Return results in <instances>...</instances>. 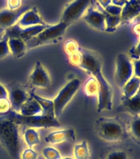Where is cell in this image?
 I'll list each match as a JSON object with an SVG mask.
<instances>
[{
    "instance_id": "cell-15",
    "label": "cell",
    "mask_w": 140,
    "mask_h": 159,
    "mask_svg": "<svg viewBox=\"0 0 140 159\" xmlns=\"http://www.w3.org/2000/svg\"><path fill=\"white\" fill-rule=\"evenodd\" d=\"M117 110L128 113L133 117L140 116V89L133 97L121 99V104Z\"/></svg>"
},
{
    "instance_id": "cell-7",
    "label": "cell",
    "mask_w": 140,
    "mask_h": 159,
    "mask_svg": "<svg viewBox=\"0 0 140 159\" xmlns=\"http://www.w3.org/2000/svg\"><path fill=\"white\" fill-rule=\"evenodd\" d=\"M134 76L133 61L125 53H120L116 57L115 81L119 88L122 89L126 82Z\"/></svg>"
},
{
    "instance_id": "cell-12",
    "label": "cell",
    "mask_w": 140,
    "mask_h": 159,
    "mask_svg": "<svg viewBox=\"0 0 140 159\" xmlns=\"http://www.w3.org/2000/svg\"><path fill=\"white\" fill-rule=\"evenodd\" d=\"M31 7L30 5H26L15 10H10L8 8L0 11V27L7 29L17 24L20 17Z\"/></svg>"
},
{
    "instance_id": "cell-32",
    "label": "cell",
    "mask_w": 140,
    "mask_h": 159,
    "mask_svg": "<svg viewBox=\"0 0 140 159\" xmlns=\"http://www.w3.org/2000/svg\"><path fill=\"white\" fill-rule=\"evenodd\" d=\"M129 56L131 59H140V41L138 42V44L134 46V47H133L129 50Z\"/></svg>"
},
{
    "instance_id": "cell-35",
    "label": "cell",
    "mask_w": 140,
    "mask_h": 159,
    "mask_svg": "<svg viewBox=\"0 0 140 159\" xmlns=\"http://www.w3.org/2000/svg\"><path fill=\"white\" fill-rule=\"evenodd\" d=\"M8 7L10 10H15L21 7V0H8Z\"/></svg>"
},
{
    "instance_id": "cell-5",
    "label": "cell",
    "mask_w": 140,
    "mask_h": 159,
    "mask_svg": "<svg viewBox=\"0 0 140 159\" xmlns=\"http://www.w3.org/2000/svg\"><path fill=\"white\" fill-rule=\"evenodd\" d=\"M69 26V23L60 22L53 26H47L43 31L26 42L27 49H32L42 45L57 42L61 39Z\"/></svg>"
},
{
    "instance_id": "cell-9",
    "label": "cell",
    "mask_w": 140,
    "mask_h": 159,
    "mask_svg": "<svg viewBox=\"0 0 140 159\" xmlns=\"http://www.w3.org/2000/svg\"><path fill=\"white\" fill-rule=\"evenodd\" d=\"M46 27V25H39L30 27H21L17 24H15L6 30L4 36L7 38H18L25 42H27Z\"/></svg>"
},
{
    "instance_id": "cell-31",
    "label": "cell",
    "mask_w": 140,
    "mask_h": 159,
    "mask_svg": "<svg viewBox=\"0 0 140 159\" xmlns=\"http://www.w3.org/2000/svg\"><path fill=\"white\" fill-rule=\"evenodd\" d=\"M21 159H38V153L32 148L26 149L21 154Z\"/></svg>"
},
{
    "instance_id": "cell-19",
    "label": "cell",
    "mask_w": 140,
    "mask_h": 159,
    "mask_svg": "<svg viewBox=\"0 0 140 159\" xmlns=\"http://www.w3.org/2000/svg\"><path fill=\"white\" fill-rule=\"evenodd\" d=\"M140 89V78L137 76L131 77L122 87V99H129L133 97Z\"/></svg>"
},
{
    "instance_id": "cell-4",
    "label": "cell",
    "mask_w": 140,
    "mask_h": 159,
    "mask_svg": "<svg viewBox=\"0 0 140 159\" xmlns=\"http://www.w3.org/2000/svg\"><path fill=\"white\" fill-rule=\"evenodd\" d=\"M0 144L12 159H21L22 144L19 126L2 117H0Z\"/></svg>"
},
{
    "instance_id": "cell-24",
    "label": "cell",
    "mask_w": 140,
    "mask_h": 159,
    "mask_svg": "<svg viewBox=\"0 0 140 159\" xmlns=\"http://www.w3.org/2000/svg\"><path fill=\"white\" fill-rule=\"evenodd\" d=\"M24 140L26 143L30 147L32 148L35 145L40 143V139L39 134L35 129L28 128L24 133Z\"/></svg>"
},
{
    "instance_id": "cell-29",
    "label": "cell",
    "mask_w": 140,
    "mask_h": 159,
    "mask_svg": "<svg viewBox=\"0 0 140 159\" xmlns=\"http://www.w3.org/2000/svg\"><path fill=\"white\" fill-rule=\"evenodd\" d=\"M79 46L78 45L75 41L74 40H70L69 42H67L65 44H64V50H65V52L66 53L69 55H71V54H74L75 52H78L79 51Z\"/></svg>"
},
{
    "instance_id": "cell-20",
    "label": "cell",
    "mask_w": 140,
    "mask_h": 159,
    "mask_svg": "<svg viewBox=\"0 0 140 159\" xmlns=\"http://www.w3.org/2000/svg\"><path fill=\"white\" fill-rule=\"evenodd\" d=\"M7 44L10 52L17 58L23 57L27 49L26 42L18 38H8Z\"/></svg>"
},
{
    "instance_id": "cell-33",
    "label": "cell",
    "mask_w": 140,
    "mask_h": 159,
    "mask_svg": "<svg viewBox=\"0 0 140 159\" xmlns=\"http://www.w3.org/2000/svg\"><path fill=\"white\" fill-rule=\"evenodd\" d=\"M11 109V104L7 99H0V114H4Z\"/></svg>"
},
{
    "instance_id": "cell-26",
    "label": "cell",
    "mask_w": 140,
    "mask_h": 159,
    "mask_svg": "<svg viewBox=\"0 0 140 159\" xmlns=\"http://www.w3.org/2000/svg\"><path fill=\"white\" fill-rule=\"evenodd\" d=\"M85 93L87 96H95V95H98L99 89V84L97 80H96L94 77L89 78V80L87 81L85 84Z\"/></svg>"
},
{
    "instance_id": "cell-36",
    "label": "cell",
    "mask_w": 140,
    "mask_h": 159,
    "mask_svg": "<svg viewBox=\"0 0 140 159\" xmlns=\"http://www.w3.org/2000/svg\"><path fill=\"white\" fill-rule=\"evenodd\" d=\"M7 99V90L1 83H0V99Z\"/></svg>"
},
{
    "instance_id": "cell-40",
    "label": "cell",
    "mask_w": 140,
    "mask_h": 159,
    "mask_svg": "<svg viewBox=\"0 0 140 159\" xmlns=\"http://www.w3.org/2000/svg\"><path fill=\"white\" fill-rule=\"evenodd\" d=\"M63 159H73L72 157H65V158H63Z\"/></svg>"
},
{
    "instance_id": "cell-17",
    "label": "cell",
    "mask_w": 140,
    "mask_h": 159,
    "mask_svg": "<svg viewBox=\"0 0 140 159\" xmlns=\"http://www.w3.org/2000/svg\"><path fill=\"white\" fill-rule=\"evenodd\" d=\"M21 27H30L39 25H45L36 7H31L23 13L17 23Z\"/></svg>"
},
{
    "instance_id": "cell-14",
    "label": "cell",
    "mask_w": 140,
    "mask_h": 159,
    "mask_svg": "<svg viewBox=\"0 0 140 159\" xmlns=\"http://www.w3.org/2000/svg\"><path fill=\"white\" fill-rule=\"evenodd\" d=\"M83 17L84 21L92 28L99 31L106 30V22H105V16L103 12L94 9L93 6L89 7Z\"/></svg>"
},
{
    "instance_id": "cell-25",
    "label": "cell",
    "mask_w": 140,
    "mask_h": 159,
    "mask_svg": "<svg viewBox=\"0 0 140 159\" xmlns=\"http://www.w3.org/2000/svg\"><path fill=\"white\" fill-rule=\"evenodd\" d=\"M74 157L75 159H90V151L86 141H83L74 147Z\"/></svg>"
},
{
    "instance_id": "cell-37",
    "label": "cell",
    "mask_w": 140,
    "mask_h": 159,
    "mask_svg": "<svg viewBox=\"0 0 140 159\" xmlns=\"http://www.w3.org/2000/svg\"><path fill=\"white\" fill-rule=\"evenodd\" d=\"M133 32L138 37L140 41V22H136L133 27Z\"/></svg>"
},
{
    "instance_id": "cell-22",
    "label": "cell",
    "mask_w": 140,
    "mask_h": 159,
    "mask_svg": "<svg viewBox=\"0 0 140 159\" xmlns=\"http://www.w3.org/2000/svg\"><path fill=\"white\" fill-rule=\"evenodd\" d=\"M101 12H103L105 16V22H106V32H116V28L119 25L121 24V16H112L105 12V10H102Z\"/></svg>"
},
{
    "instance_id": "cell-28",
    "label": "cell",
    "mask_w": 140,
    "mask_h": 159,
    "mask_svg": "<svg viewBox=\"0 0 140 159\" xmlns=\"http://www.w3.org/2000/svg\"><path fill=\"white\" fill-rule=\"evenodd\" d=\"M7 41L8 38L5 36L2 37V40H0V59L4 58L11 53L7 44Z\"/></svg>"
},
{
    "instance_id": "cell-39",
    "label": "cell",
    "mask_w": 140,
    "mask_h": 159,
    "mask_svg": "<svg viewBox=\"0 0 140 159\" xmlns=\"http://www.w3.org/2000/svg\"><path fill=\"white\" fill-rule=\"evenodd\" d=\"M98 2L101 6V7L105 9L107 6L111 4V0H98Z\"/></svg>"
},
{
    "instance_id": "cell-16",
    "label": "cell",
    "mask_w": 140,
    "mask_h": 159,
    "mask_svg": "<svg viewBox=\"0 0 140 159\" xmlns=\"http://www.w3.org/2000/svg\"><path fill=\"white\" fill-rule=\"evenodd\" d=\"M75 131L74 129H68L52 132L45 138V141L49 144H58L64 142L73 143L75 141Z\"/></svg>"
},
{
    "instance_id": "cell-23",
    "label": "cell",
    "mask_w": 140,
    "mask_h": 159,
    "mask_svg": "<svg viewBox=\"0 0 140 159\" xmlns=\"http://www.w3.org/2000/svg\"><path fill=\"white\" fill-rule=\"evenodd\" d=\"M102 159H130V156L125 149L113 148L106 152Z\"/></svg>"
},
{
    "instance_id": "cell-2",
    "label": "cell",
    "mask_w": 140,
    "mask_h": 159,
    "mask_svg": "<svg viewBox=\"0 0 140 159\" xmlns=\"http://www.w3.org/2000/svg\"><path fill=\"white\" fill-rule=\"evenodd\" d=\"M31 95L41 104L43 108V113L41 114L35 116H24L12 109H10L7 113L0 114V117L12 120L18 126L22 125L32 129H49L61 126L54 115L53 100L45 99L33 93H32Z\"/></svg>"
},
{
    "instance_id": "cell-8",
    "label": "cell",
    "mask_w": 140,
    "mask_h": 159,
    "mask_svg": "<svg viewBox=\"0 0 140 159\" xmlns=\"http://www.w3.org/2000/svg\"><path fill=\"white\" fill-rule=\"evenodd\" d=\"M93 3L94 0H74L66 5L61 17V22L69 23V25L77 22L83 17L87 9Z\"/></svg>"
},
{
    "instance_id": "cell-11",
    "label": "cell",
    "mask_w": 140,
    "mask_h": 159,
    "mask_svg": "<svg viewBox=\"0 0 140 159\" xmlns=\"http://www.w3.org/2000/svg\"><path fill=\"white\" fill-rule=\"evenodd\" d=\"M51 80L46 70L40 61H36L35 68L29 76L28 84L33 88L45 89L50 85Z\"/></svg>"
},
{
    "instance_id": "cell-27",
    "label": "cell",
    "mask_w": 140,
    "mask_h": 159,
    "mask_svg": "<svg viewBox=\"0 0 140 159\" xmlns=\"http://www.w3.org/2000/svg\"><path fill=\"white\" fill-rule=\"evenodd\" d=\"M42 155L45 159H61L59 152L51 147L45 148L42 150Z\"/></svg>"
},
{
    "instance_id": "cell-10",
    "label": "cell",
    "mask_w": 140,
    "mask_h": 159,
    "mask_svg": "<svg viewBox=\"0 0 140 159\" xmlns=\"http://www.w3.org/2000/svg\"><path fill=\"white\" fill-rule=\"evenodd\" d=\"M7 97L11 104V109L16 112H19L22 104L29 99L27 90L22 85L14 83L8 85Z\"/></svg>"
},
{
    "instance_id": "cell-3",
    "label": "cell",
    "mask_w": 140,
    "mask_h": 159,
    "mask_svg": "<svg viewBox=\"0 0 140 159\" xmlns=\"http://www.w3.org/2000/svg\"><path fill=\"white\" fill-rule=\"evenodd\" d=\"M96 134L109 143H118L128 139V125L119 117L99 118L95 124Z\"/></svg>"
},
{
    "instance_id": "cell-18",
    "label": "cell",
    "mask_w": 140,
    "mask_h": 159,
    "mask_svg": "<svg viewBox=\"0 0 140 159\" xmlns=\"http://www.w3.org/2000/svg\"><path fill=\"white\" fill-rule=\"evenodd\" d=\"M17 113L24 116H35L41 114L43 113V108L41 104L31 95L29 99L22 104L19 112Z\"/></svg>"
},
{
    "instance_id": "cell-30",
    "label": "cell",
    "mask_w": 140,
    "mask_h": 159,
    "mask_svg": "<svg viewBox=\"0 0 140 159\" xmlns=\"http://www.w3.org/2000/svg\"><path fill=\"white\" fill-rule=\"evenodd\" d=\"M104 10H105V12L112 15V16H121V12H122V7L116 6V5L110 4Z\"/></svg>"
},
{
    "instance_id": "cell-34",
    "label": "cell",
    "mask_w": 140,
    "mask_h": 159,
    "mask_svg": "<svg viewBox=\"0 0 140 159\" xmlns=\"http://www.w3.org/2000/svg\"><path fill=\"white\" fill-rule=\"evenodd\" d=\"M134 75L140 78V59L133 60Z\"/></svg>"
},
{
    "instance_id": "cell-13",
    "label": "cell",
    "mask_w": 140,
    "mask_h": 159,
    "mask_svg": "<svg viewBox=\"0 0 140 159\" xmlns=\"http://www.w3.org/2000/svg\"><path fill=\"white\" fill-rule=\"evenodd\" d=\"M139 15L140 0H126L121 12V24H128L134 22Z\"/></svg>"
},
{
    "instance_id": "cell-6",
    "label": "cell",
    "mask_w": 140,
    "mask_h": 159,
    "mask_svg": "<svg viewBox=\"0 0 140 159\" xmlns=\"http://www.w3.org/2000/svg\"><path fill=\"white\" fill-rule=\"evenodd\" d=\"M81 85V81L78 79H73L68 82L60 90L57 96L53 100L54 115L58 119L64 111V108L67 106L73 97L75 95Z\"/></svg>"
},
{
    "instance_id": "cell-21",
    "label": "cell",
    "mask_w": 140,
    "mask_h": 159,
    "mask_svg": "<svg viewBox=\"0 0 140 159\" xmlns=\"http://www.w3.org/2000/svg\"><path fill=\"white\" fill-rule=\"evenodd\" d=\"M129 136L140 145V116L133 117L128 125Z\"/></svg>"
},
{
    "instance_id": "cell-38",
    "label": "cell",
    "mask_w": 140,
    "mask_h": 159,
    "mask_svg": "<svg viewBox=\"0 0 140 159\" xmlns=\"http://www.w3.org/2000/svg\"><path fill=\"white\" fill-rule=\"evenodd\" d=\"M126 0H111V3L118 7H123L124 5L125 4Z\"/></svg>"
},
{
    "instance_id": "cell-1",
    "label": "cell",
    "mask_w": 140,
    "mask_h": 159,
    "mask_svg": "<svg viewBox=\"0 0 140 159\" xmlns=\"http://www.w3.org/2000/svg\"><path fill=\"white\" fill-rule=\"evenodd\" d=\"M82 61L78 67L85 70L97 80L99 84L97 111L111 110L113 108V89L102 73V61L96 52L80 48Z\"/></svg>"
}]
</instances>
